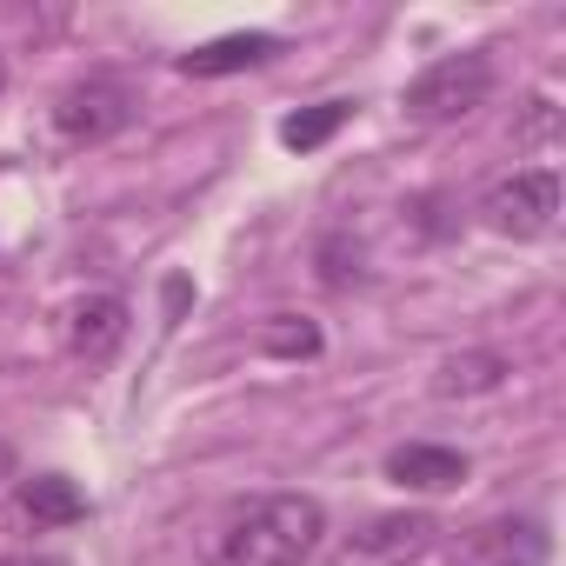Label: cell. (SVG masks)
I'll list each match as a JSON object with an SVG mask.
<instances>
[{
  "label": "cell",
  "mask_w": 566,
  "mask_h": 566,
  "mask_svg": "<svg viewBox=\"0 0 566 566\" xmlns=\"http://www.w3.org/2000/svg\"><path fill=\"white\" fill-rule=\"evenodd\" d=\"M553 539L539 520L526 513H500V520H480L453 539V566H546Z\"/></svg>",
  "instance_id": "cell-6"
},
{
  "label": "cell",
  "mask_w": 566,
  "mask_h": 566,
  "mask_svg": "<svg viewBox=\"0 0 566 566\" xmlns=\"http://www.w3.org/2000/svg\"><path fill=\"white\" fill-rule=\"evenodd\" d=\"M314 260H321V287H334V294H347V287H360V280H367V266H360L367 253H360V240L347 227H334Z\"/></svg>",
  "instance_id": "cell-13"
},
{
  "label": "cell",
  "mask_w": 566,
  "mask_h": 566,
  "mask_svg": "<svg viewBox=\"0 0 566 566\" xmlns=\"http://www.w3.org/2000/svg\"><path fill=\"white\" fill-rule=\"evenodd\" d=\"M120 340H127V301H120V294H87V301L74 307V321H67L74 360L107 367V360L120 354Z\"/></svg>",
  "instance_id": "cell-7"
},
{
  "label": "cell",
  "mask_w": 566,
  "mask_h": 566,
  "mask_svg": "<svg viewBox=\"0 0 566 566\" xmlns=\"http://www.w3.org/2000/svg\"><path fill=\"white\" fill-rule=\"evenodd\" d=\"M433 539H440L433 513H374L334 546V566H413L433 553Z\"/></svg>",
  "instance_id": "cell-4"
},
{
  "label": "cell",
  "mask_w": 566,
  "mask_h": 566,
  "mask_svg": "<svg viewBox=\"0 0 566 566\" xmlns=\"http://www.w3.org/2000/svg\"><path fill=\"white\" fill-rule=\"evenodd\" d=\"M273 54H280V41H273V34H220V41H207V48L180 54V74H187V81H220V74L266 67Z\"/></svg>",
  "instance_id": "cell-9"
},
{
  "label": "cell",
  "mask_w": 566,
  "mask_h": 566,
  "mask_svg": "<svg viewBox=\"0 0 566 566\" xmlns=\"http://www.w3.org/2000/svg\"><path fill=\"white\" fill-rule=\"evenodd\" d=\"M486 227L493 233H506V240H539V233H553V220H559V174L553 167H520V174H506L493 193H486Z\"/></svg>",
  "instance_id": "cell-5"
},
{
  "label": "cell",
  "mask_w": 566,
  "mask_h": 566,
  "mask_svg": "<svg viewBox=\"0 0 566 566\" xmlns=\"http://www.w3.org/2000/svg\"><path fill=\"white\" fill-rule=\"evenodd\" d=\"M546 134H553V101L533 94L526 101V120H520V140H546Z\"/></svg>",
  "instance_id": "cell-15"
},
{
  "label": "cell",
  "mask_w": 566,
  "mask_h": 566,
  "mask_svg": "<svg viewBox=\"0 0 566 566\" xmlns=\"http://www.w3.org/2000/svg\"><path fill=\"white\" fill-rule=\"evenodd\" d=\"M0 566H74V559H61V553H34V546H21V553H0Z\"/></svg>",
  "instance_id": "cell-16"
},
{
  "label": "cell",
  "mask_w": 566,
  "mask_h": 566,
  "mask_svg": "<svg viewBox=\"0 0 566 566\" xmlns=\"http://www.w3.org/2000/svg\"><path fill=\"white\" fill-rule=\"evenodd\" d=\"M21 513L34 526H81L87 520V493L67 473H34V480H21Z\"/></svg>",
  "instance_id": "cell-10"
},
{
  "label": "cell",
  "mask_w": 566,
  "mask_h": 566,
  "mask_svg": "<svg viewBox=\"0 0 566 566\" xmlns=\"http://www.w3.org/2000/svg\"><path fill=\"white\" fill-rule=\"evenodd\" d=\"M500 380H506V354L473 347V354H453V360L433 374V394H440V400H467V394H493Z\"/></svg>",
  "instance_id": "cell-11"
},
{
  "label": "cell",
  "mask_w": 566,
  "mask_h": 566,
  "mask_svg": "<svg viewBox=\"0 0 566 566\" xmlns=\"http://www.w3.org/2000/svg\"><path fill=\"white\" fill-rule=\"evenodd\" d=\"M387 480L413 486V493H447L467 480V453L460 447H433V440H407L387 453Z\"/></svg>",
  "instance_id": "cell-8"
},
{
  "label": "cell",
  "mask_w": 566,
  "mask_h": 566,
  "mask_svg": "<svg viewBox=\"0 0 566 566\" xmlns=\"http://www.w3.org/2000/svg\"><path fill=\"white\" fill-rule=\"evenodd\" d=\"M134 114H140V94L120 74H87V81H74V87L54 94V134L74 140V147L114 140L120 127H134Z\"/></svg>",
  "instance_id": "cell-3"
},
{
  "label": "cell",
  "mask_w": 566,
  "mask_h": 566,
  "mask_svg": "<svg viewBox=\"0 0 566 566\" xmlns=\"http://www.w3.org/2000/svg\"><path fill=\"white\" fill-rule=\"evenodd\" d=\"M327 539V506L314 493H253L207 533V566H307Z\"/></svg>",
  "instance_id": "cell-1"
},
{
  "label": "cell",
  "mask_w": 566,
  "mask_h": 566,
  "mask_svg": "<svg viewBox=\"0 0 566 566\" xmlns=\"http://www.w3.org/2000/svg\"><path fill=\"white\" fill-rule=\"evenodd\" d=\"M14 460H21V453H14V440H0V480H14Z\"/></svg>",
  "instance_id": "cell-17"
},
{
  "label": "cell",
  "mask_w": 566,
  "mask_h": 566,
  "mask_svg": "<svg viewBox=\"0 0 566 566\" xmlns=\"http://www.w3.org/2000/svg\"><path fill=\"white\" fill-rule=\"evenodd\" d=\"M486 94H493V61L480 48H467V54H440L427 74H413L400 107L413 127H453L473 107H486Z\"/></svg>",
  "instance_id": "cell-2"
},
{
  "label": "cell",
  "mask_w": 566,
  "mask_h": 566,
  "mask_svg": "<svg viewBox=\"0 0 566 566\" xmlns=\"http://www.w3.org/2000/svg\"><path fill=\"white\" fill-rule=\"evenodd\" d=\"M347 120H354V101H314V107H301V114H287V120H280V147L314 154V147H327V140H334Z\"/></svg>",
  "instance_id": "cell-12"
},
{
  "label": "cell",
  "mask_w": 566,
  "mask_h": 566,
  "mask_svg": "<svg viewBox=\"0 0 566 566\" xmlns=\"http://www.w3.org/2000/svg\"><path fill=\"white\" fill-rule=\"evenodd\" d=\"M260 354H273V360H314L321 354V327L301 321V314H273L260 327Z\"/></svg>",
  "instance_id": "cell-14"
}]
</instances>
